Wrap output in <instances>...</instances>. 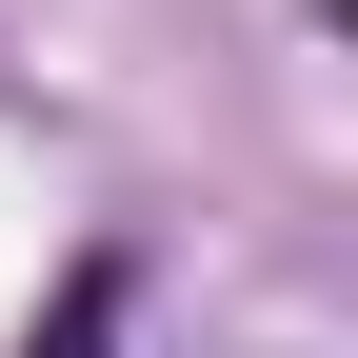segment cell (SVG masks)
<instances>
[{
	"mask_svg": "<svg viewBox=\"0 0 358 358\" xmlns=\"http://www.w3.org/2000/svg\"><path fill=\"white\" fill-rule=\"evenodd\" d=\"M120 299H140V279H120V259H80V279H60V319H40L20 358H120Z\"/></svg>",
	"mask_w": 358,
	"mask_h": 358,
	"instance_id": "1",
	"label": "cell"
}]
</instances>
